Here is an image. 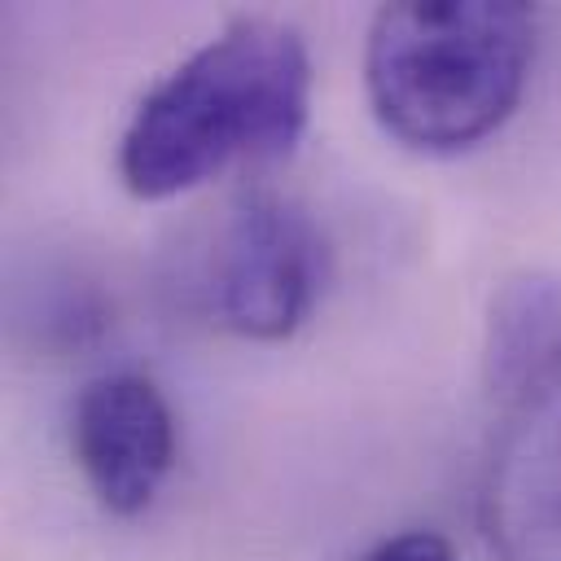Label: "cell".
<instances>
[{
    "instance_id": "obj_5",
    "label": "cell",
    "mask_w": 561,
    "mask_h": 561,
    "mask_svg": "<svg viewBox=\"0 0 561 561\" xmlns=\"http://www.w3.org/2000/svg\"><path fill=\"white\" fill-rule=\"evenodd\" d=\"M70 451L96 504L114 517H136L175 465V416L149 377L101 373L75 399Z\"/></svg>"
},
{
    "instance_id": "obj_4",
    "label": "cell",
    "mask_w": 561,
    "mask_h": 561,
    "mask_svg": "<svg viewBox=\"0 0 561 561\" xmlns=\"http://www.w3.org/2000/svg\"><path fill=\"white\" fill-rule=\"evenodd\" d=\"M329 272L316 219L276 193H245L228 206L202 263L210 320L250 342H280L307 324Z\"/></svg>"
},
{
    "instance_id": "obj_3",
    "label": "cell",
    "mask_w": 561,
    "mask_h": 561,
    "mask_svg": "<svg viewBox=\"0 0 561 561\" xmlns=\"http://www.w3.org/2000/svg\"><path fill=\"white\" fill-rule=\"evenodd\" d=\"M478 522L500 561H561V272L491 298Z\"/></svg>"
},
{
    "instance_id": "obj_1",
    "label": "cell",
    "mask_w": 561,
    "mask_h": 561,
    "mask_svg": "<svg viewBox=\"0 0 561 561\" xmlns=\"http://www.w3.org/2000/svg\"><path fill=\"white\" fill-rule=\"evenodd\" d=\"M311 114V57L294 26L241 18L162 75L118 140L127 193L162 202L232 162L285 153Z\"/></svg>"
},
{
    "instance_id": "obj_2",
    "label": "cell",
    "mask_w": 561,
    "mask_h": 561,
    "mask_svg": "<svg viewBox=\"0 0 561 561\" xmlns=\"http://www.w3.org/2000/svg\"><path fill=\"white\" fill-rule=\"evenodd\" d=\"M530 61L535 9L522 0H399L368 26L364 88L399 145L456 153L504 127Z\"/></svg>"
},
{
    "instance_id": "obj_6",
    "label": "cell",
    "mask_w": 561,
    "mask_h": 561,
    "mask_svg": "<svg viewBox=\"0 0 561 561\" xmlns=\"http://www.w3.org/2000/svg\"><path fill=\"white\" fill-rule=\"evenodd\" d=\"M359 561H456V552L434 530H403V535H390L377 548H368Z\"/></svg>"
}]
</instances>
